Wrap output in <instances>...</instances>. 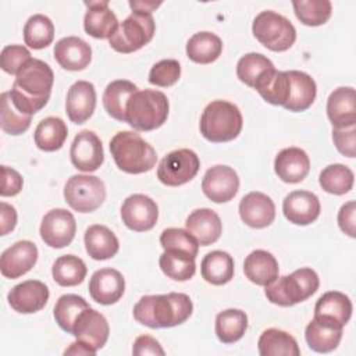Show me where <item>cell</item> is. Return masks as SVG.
<instances>
[{
  "mask_svg": "<svg viewBox=\"0 0 356 356\" xmlns=\"http://www.w3.org/2000/svg\"><path fill=\"white\" fill-rule=\"evenodd\" d=\"M222 51L221 39L213 32H197L186 43V56L197 64H210L216 61Z\"/></svg>",
  "mask_w": 356,
  "mask_h": 356,
  "instance_id": "d590c367",
  "label": "cell"
},
{
  "mask_svg": "<svg viewBox=\"0 0 356 356\" xmlns=\"http://www.w3.org/2000/svg\"><path fill=\"white\" fill-rule=\"evenodd\" d=\"M115 165L128 174L150 171L157 161L156 150L135 131H120L110 140Z\"/></svg>",
  "mask_w": 356,
  "mask_h": 356,
  "instance_id": "3957f363",
  "label": "cell"
},
{
  "mask_svg": "<svg viewBox=\"0 0 356 356\" xmlns=\"http://www.w3.org/2000/svg\"><path fill=\"white\" fill-rule=\"evenodd\" d=\"M64 199L72 210L92 213L106 200L104 182L95 175H72L64 186Z\"/></svg>",
  "mask_w": 356,
  "mask_h": 356,
  "instance_id": "9c48e42d",
  "label": "cell"
},
{
  "mask_svg": "<svg viewBox=\"0 0 356 356\" xmlns=\"http://www.w3.org/2000/svg\"><path fill=\"white\" fill-rule=\"evenodd\" d=\"M54 58L67 71H82L92 60L90 46L78 36H67L54 44Z\"/></svg>",
  "mask_w": 356,
  "mask_h": 356,
  "instance_id": "cb8c5ba5",
  "label": "cell"
},
{
  "mask_svg": "<svg viewBox=\"0 0 356 356\" xmlns=\"http://www.w3.org/2000/svg\"><path fill=\"white\" fill-rule=\"evenodd\" d=\"M17 225V211L15 209L6 203H0V235H7L11 232Z\"/></svg>",
  "mask_w": 356,
  "mask_h": 356,
  "instance_id": "11a10c76",
  "label": "cell"
},
{
  "mask_svg": "<svg viewBox=\"0 0 356 356\" xmlns=\"http://www.w3.org/2000/svg\"><path fill=\"white\" fill-rule=\"evenodd\" d=\"M352 316V302L349 296L338 291H330L323 293L316 306L314 317L325 318L332 323L345 327Z\"/></svg>",
  "mask_w": 356,
  "mask_h": 356,
  "instance_id": "1f68e13d",
  "label": "cell"
},
{
  "mask_svg": "<svg viewBox=\"0 0 356 356\" xmlns=\"http://www.w3.org/2000/svg\"><path fill=\"white\" fill-rule=\"evenodd\" d=\"M274 171L286 184L302 182L310 171V159L300 147L282 149L274 160Z\"/></svg>",
  "mask_w": 356,
  "mask_h": 356,
  "instance_id": "603a6c76",
  "label": "cell"
},
{
  "mask_svg": "<svg viewBox=\"0 0 356 356\" xmlns=\"http://www.w3.org/2000/svg\"><path fill=\"white\" fill-rule=\"evenodd\" d=\"M53 83L54 74L50 65L39 58H31L19 68L8 90L11 103L19 113L32 117L47 104Z\"/></svg>",
  "mask_w": 356,
  "mask_h": 356,
  "instance_id": "6da1fadb",
  "label": "cell"
},
{
  "mask_svg": "<svg viewBox=\"0 0 356 356\" xmlns=\"http://www.w3.org/2000/svg\"><path fill=\"white\" fill-rule=\"evenodd\" d=\"M29 50L22 44H8L1 50L0 67L10 75H17L19 68L31 60Z\"/></svg>",
  "mask_w": 356,
  "mask_h": 356,
  "instance_id": "681fc988",
  "label": "cell"
},
{
  "mask_svg": "<svg viewBox=\"0 0 356 356\" xmlns=\"http://www.w3.org/2000/svg\"><path fill=\"white\" fill-rule=\"evenodd\" d=\"M88 11L83 17V29L96 39H110L118 28V19L107 0L85 1Z\"/></svg>",
  "mask_w": 356,
  "mask_h": 356,
  "instance_id": "7402d4cb",
  "label": "cell"
},
{
  "mask_svg": "<svg viewBox=\"0 0 356 356\" xmlns=\"http://www.w3.org/2000/svg\"><path fill=\"white\" fill-rule=\"evenodd\" d=\"M292 7L296 18L307 26L324 25L332 13V4L328 0H295Z\"/></svg>",
  "mask_w": 356,
  "mask_h": 356,
  "instance_id": "7bdbcfd3",
  "label": "cell"
},
{
  "mask_svg": "<svg viewBox=\"0 0 356 356\" xmlns=\"http://www.w3.org/2000/svg\"><path fill=\"white\" fill-rule=\"evenodd\" d=\"M168 110V99L163 92L138 90L127 103V122L136 131H153L167 121Z\"/></svg>",
  "mask_w": 356,
  "mask_h": 356,
  "instance_id": "5b68a950",
  "label": "cell"
},
{
  "mask_svg": "<svg viewBox=\"0 0 356 356\" xmlns=\"http://www.w3.org/2000/svg\"><path fill=\"white\" fill-rule=\"evenodd\" d=\"M138 92V86L127 79L110 82L103 93V106L110 117L127 122V103Z\"/></svg>",
  "mask_w": 356,
  "mask_h": 356,
  "instance_id": "d6a6232c",
  "label": "cell"
},
{
  "mask_svg": "<svg viewBox=\"0 0 356 356\" xmlns=\"http://www.w3.org/2000/svg\"><path fill=\"white\" fill-rule=\"evenodd\" d=\"M200 168L197 154L191 149H178L163 157L157 167V178L167 186H181L192 181Z\"/></svg>",
  "mask_w": 356,
  "mask_h": 356,
  "instance_id": "30bf717a",
  "label": "cell"
},
{
  "mask_svg": "<svg viewBox=\"0 0 356 356\" xmlns=\"http://www.w3.org/2000/svg\"><path fill=\"white\" fill-rule=\"evenodd\" d=\"M132 11H140V13H149L152 14V11H154L159 6H161V1H129L128 3Z\"/></svg>",
  "mask_w": 356,
  "mask_h": 356,
  "instance_id": "6f0895ef",
  "label": "cell"
},
{
  "mask_svg": "<svg viewBox=\"0 0 356 356\" xmlns=\"http://www.w3.org/2000/svg\"><path fill=\"white\" fill-rule=\"evenodd\" d=\"M88 268L83 260L74 254H64L56 259L51 267L53 280L61 286L79 285L86 277Z\"/></svg>",
  "mask_w": 356,
  "mask_h": 356,
  "instance_id": "ab89813d",
  "label": "cell"
},
{
  "mask_svg": "<svg viewBox=\"0 0 356 356\" xmlns=\"http://www.w3.org/2000/svg\"><path fill=\"white\" fill-rule=\"evenodd\" d=\"M185 227L200 246H209L217 242L222 232V224L218 214L207 207L193 210L188 216Z\"/></svg>",
  "mask_w": 356,
  "mask_h": 356,
  "instance_id": "484cf974",
  "label": "cell"
},
{
  "mask_svg": "<svg viewBox=\"0 0 356 356\" xmlns=\"http://www.w3.org/2000/svg\"><path fill=\"white\" fill-rule=\"evenodd\" d=\"M54 39V25L43 14H33L24 25V40L31 49L40 50L47 47Z\"/></svg>",
  "mask_w": 356,
  "mask_h": 356,
  "instance_id": "60d3db41",
  "label": "cell"
},
{
  "mask_svg": "<svg viewBox=\"0 0 356 356\" xmlns=\"http://www.w3.org/2000/svg\"><path fill=\"white\" fill-rule=\"evenodd\" d=\"M200 273L206 282L224 285L234 278V259L222 250L209 252L202 260Z\"/></svg>",
  "mask_w": 356,
  "mask_h": 356,
  "instance_id": "836d02e7",
  "label": "cell"
},
{
  "mask_svg": "<svg viewBox=\"0 0 356 356\" xmlns=\"http://www.w3.org/2000/svg\"><path fill=\"white\" fill-rule=\"evenodd\" d=\"M332 140L337 150L346 156L355 157L356 154V125L332 128Z\"/></svg>",
  "mask_w": 356,
  "mask_h": 356,
  "instance_id": "f907efd6",
  "label": "cell"
},
{
  "mask_svg": "<svg viewBox=\"0 0 356 356\" xmlns=\"http://www.w3.org/2000/svg\"><path fill=\"white\" fill-rule=\"evenodd\" d=\"M50 292L44 282L38 280H26L11 288L7 295L8 305L21 314H32L42 310Z\"/></svg>",
  "mask_w": 356,
  "mask_h": 356,
  "instance_id": "2e32d148",
  "label": "cell"
},
{
  "mask_svg": "<svg viewBox=\"0 0 356 356\" xmlns=\"http://www.w3.org/2000/svg\"><path fill=\"white\" fill-rule=\"evenodd\" d=\"M342 330L343 327L337 323L314 317L305 330V338L312 350L317 353H328L339 345Z\"/></svg>",
  "mask_w": 356,
  "mask_h": 356,
  "instance_id": "4316f807",
  "label": "cell"
},
{
  "mask_svg": "<svg viewBox=\"0 0 356 356\" xmlns=\"http://www.w3.org/2000/svg\"><path fill=\"white\" fill-rule=\"evenodd\" d=\"M193 312V303L186 293L142 296L134 306V317L149 328H171L185 323Z\"/></svg>",
  "mask_w": 356,
  "mask_h": 356,
  "instance_id": "7a4b0ae2",
  "label": "cell"
},
{
  "mask_svg": "<svg viewBox=\"0 0 356 356\" xmlns=\"http://www.w3.org/2000/svg\"><path fill=\"white\" fill-rule=\"evenodd\" d=\"M86 307H89V305L82 296H78L74 293H65L60 296L54 305L53 314H54L56 323L63 331L71 334L72 325L76 317Z\"/></svg>",
  "mask_w": 356,
  "mask_h": 356,
  "instance_id": "ee69618b",
  "label": "cell"
},
{
  "mask_svg": "<svg viewBox=\"0 0 356 356\" xmlns=\"http://www.w3.org/2000/svg\"><path fill=\"white\" fill-rule=\"evenodd\" d=\"M121 218L129 229L135 232H145L156 225L159 207L152 197L143 193H134L122 202Z\"/></svg>",
  "mask_w": 356,
  "mask_h": 356,
  "instance_id": "7c38bea8",
  "label": "cell"
},
{
  "mask_svg": "<svg viewBox=\"0 0 356 356\" xmlns=\"http://www.w3.org/2000/svg\"><path fill=\"white\" fill-rule=\"evenodd\" d=\"M68 136V128L65 122L58 117L43 118L33 134L35 145L43 152H56L63 147Z\"/></svg>",
  "mask_w": 356,
  "mask_h": 356,
  "instance_id": "8d00e7d4",
  "label": "cell"
},
{
  "mask_svg": "<svg viewBox=\"0 0 356 356\" xmlns=\"http://www.w3.org/2000/svg\"><path fill=\"white\" fill-rule=\"evenodd\" d=\"M160 243L164 250H179L193 257L197 256L199 243L197 241L182 228H167L160 235Z\"/></svg>",
  "mask_w": 356,
  "mask_h": 356,
  "instance_id": "7dc6e473",
  "label": "cell"
},
{
  "mask_svg": "<svg viewBox=\"0 0 356 356\" xmlns=\"http://www.w3.org/2000/svg\"><path fill=\"white\" fill-rule=\"evenodd\" d=\"M243 118L238 108L227 100H213L209 103L200 117V134L213 143L234 140L242 131Z\"/></svg>",
  "mask_w": 356,
  "mask_h": 356,
  "instance_id": "277c9868",
  "label": "cell"
},
{
  "mask_svg": "<svg viewBox=\"0 0 356 356\" xmlns=\"http://www.w3.org/2000/svg\"><path fill=\"white\" fill-rule=\"evenodd\" d=\"M288 75L291 79V92L284 108L293 113L307 110L314 103L317 95V86L314 79L309 74L296 70L288 71Z\"/></svg>",
  "mask_w": 356,
  "mask_h": 356,
  "instance_id": "4dcf8cb0",
  "label": "cell"
},
{
  "mask_svg": "<svg viewBox=\"0 0 356 356\" xmlns=\"http://www.w3.org/2000/svg\"><path fill=\"white\" fill-rule=\"evenodd\" d=\"M355 175L353 171L343 164H330L327 165L318 177L320 186L331 195H345L353 188Z\"/></svg>",
  "mask_w": 356,
  "mask_h": 356,
  "instance_id": "b9f144b4",
  "label": "cell"
},
{
  "mask_svg": "<svg viewBox=\"0 0 356 356\" xmlns=\"http://www.w3.org/2000/svg\"><path fill=\"white\" fill-rule=\"evenodd\" d=\"M31 115L19 113L11 103L8 92L0 96V127L8 135H21L31 127Z\"/></svg>",
  "mask_w": 356,
  "mask_h": 356,
  "instance_id": "f6af8a7d",
  "label": "cell"
},
{
  "mask_svg": "<svg viewBox=\"0 0 356 356\" xmlns=\"http://www.w3.org/2000/svg\"><path fill=\"white\" fill-rule=\"evenodd\" d=\"M1 196H15L21 192L24 179L18 171H15L11 167L1 165Z\"/></svg>",
  "mask_w": 356,
  "mask_h": 356,
  "instance_id": "816d5d0a",
  "label": "cell"
},
{
  "mask_svg": "<svg viewBox=\"0 0 356 356\" xmlns=\"http://www.w3.org/2000/svg\"><path fill=\"white\" fill-rule=\"evenodd\" d=\"M257 349L261 356H299L300 349L296 339L286 331L268 328L261 332Z\"/></svg>",
  "mask_w": 356,
  "mask_h": 356,
  "instance_id": "e575fe53",
  "label": "cell"
},
{
  "mask_svg": "<svg viewBox=\"0 0 356 356\" xmlns=\"http://www.w3.org/2000/svg\"><path fill=\"white\" fill-rule=\"evenodd\" d=\"M253 88L267 103L284 107L291 92V79L288 71H277L275 68L264 71L257 78Z\"/></svg>",
  "mask_w": 356,
  "mask_h": 356,
  "instance_id": "83f0119b",
  "label": "cell"
},
{
  "mask_svg": "<svg viewBox=\"0 0 356 356\" xmlns=\"http://www.w3.org/2000/svg\"><path fill=\"white\" fill-rule=\"evenodd\" d=\"M39 232L47 246L61 249L72 242L76 232V221L71 211L53 209L43 216Z\"/></svg>",
  "mask_w": 356,
  "mask_h": 356,
  "instance_id": "8fae6325",
  "label": "cell"
},
{
  "mask_svg": "<svg viewBox=\"0 0 356 356\" xmlns=\"http://www.w3.org/2000/svg\"><path fill=\"white\" fill-rule=\"evenodd\" d=\"M71 334L78 341L83 342L85 345L97 352L106 345L110 334V327L106 317L89 306L82 310L76 317Z\"/></svg>",
  "mask_w": 356,
  "mask_h": 356,
  "instance_id": "9a60e30c",
  "label": "cell"
},
{
  "mask_svg": "<svg viewBox=\"0 0 356 356\" xmlns=\"http://www.w3.org/2000/svg\"><path fill=\"white\" fill-rule=\"evenodd\" d=\"M132 353L135 356H143V355H159L163 356L165 352L159 343V341L150 335H140L135 339L132 346Z\"/></svg>",
  "mask_w": 356,
  "mask_h": 356,
  "instance_id": "db71d44e",
  "label": "cell"
},
{
  "mask_svg": "<svg viewBox=\"0 0 356 356\" xmlns=\"http://www.w3.org/2000/svg\"><path fill=\"white\" fill-rule=\"evenodd\" d=\"M320 200L309 191H293L282 202L285 218L295 225H309L320 216Z\"/></svg>",
  "mask_w": 356,
  "mask_h": 356,
  "instance_id": "d6986e66",
  "label": "cell"
},
{
  "mask_svg": "<svg viewBox=\"0 0 356 356\" xmlns=\"http://www.w3.org/2000/svg\"><path fill=\"white\" fill-rule=\"evenodd\" d=\"M70 159L72 165L79 171H96L104 161V152L100 138L89 129L78 132L71 143Z\"/></svg>",
  "mask_w": 356,
  "mask_h": 356,
  "instance_id": "4fadbf2b",
  "label": "cell"
},
{
  "mask_svg": "<svg viewBox=\"0 0 356 356\" xmlns=\"http://www.w3.org/2000/svg\"><path fill=\"white\" fill-rule=\"evenodd\" d=\"M318 285L317 273L309 267H302L289 275L277 277L266 285V296L274 305L289 307L309 299L318 289Z\"/></svg>",
  "mask_w": 356,
  "mask_h": 356,
  "instance_id": "8992f818",
  "label": "cell"
},
{
  "mask_svg": "<svg viewBox=\"0 0 356 356\" xmlns=\"http://www.w3.org/2000/svg\"><path fill=\"white\" fill-rule=\"evenodd\" d=\"M355 214H356V203L353 200H349L345 204H342L338 211V225L341 231L349 235L350 238L356 236Z\"/></svg>",
  "mask_w": 356,
  "mask_h": 356,
  "instance_id": "f5cc1de1",
  "label": "cell"
},
{
  "mask_svg": "<svg viewBox=\"0 0 356 356\" xmlns=\"http://www.w3.org/2000/svg\"><path fill=\"white\" fill-rule=\"evenodd\" d=\"M216 335L222 343L239 341L248 330V316L239 309H227L216 317Z\"/></svg>",
  "mask_w": 356,
  "mask_h": 356,
  "instance_id": "74e56055",
  "label": "cell"
},
{
  "mask_svg": "<svg viewBox=\"0 0 356 356\" xmlns=\"http://www.w3.org/2000/svg\"><path fill=\"white\" fill-rule=\"evenodd\" d=\"M96 107V90L95 85L89 81L74 82L65 99V113L74 124L86 122Z\"/></svg>",
  "mask_w": 356,
  "mask_h": 356,
  "instance_id": "44dd1931",
  "label": "cell"
},
{
  "mask_svg": "<svg viewBox=\"0 0 356 356\" xmlns=\"http://www.w3.org/2000/svg\"><path fill=\"white\" fill-rule=\"evenodd\" d=\"M243 273L250 282L266 286L278 277V261L270 252L257 249L246 256Z\"/></svg>",
  "mask_w": 356,
  "mask_h": 356,
  "instance_id": "f1b7e54d",
  "label": "cell"
},
{
  "mask_svg": "<svg viewBox=\"0 0 356 356\" xmlns=\"http://www.w3.org/2000/svg\"><path fill=\"white\" fill-rule=\"evenodd\" d=\"M125 291V280L115 268H100L95 271L89 281L90 298L104 306L117 303Z\"/></svg>",
  "mask_w": 356,
  "mask_h": 356,
  "instance_id": "ac0fdd59",
  "label": "cell"
},
{
  "mask_svg": "<svg viewBox=\"0 0 356 356\" xmlns=\"http://www.w3.org/2000/svg\"><path fill=\"white\" fill-rule=\"evenodd\" d=\"M239 216L250 228H266L275 218V204L263 192H249L239 202Z\"/></svg>",
  "mask_w": 356,
  "mask_h": 356,
  "instance_id": "ffe728a7",
  "label": "cell"
},
{
  "mask_svg": "<svg viewBox=\"0 0 356 356\" xmlns=\"http://www.w3.org/2000/svg\"><path fill=\"white\" fill-rule=\"evenodd\" d=\"M271 68H274V64L266 56L260 53H246L238 60L236 76L241 82L253 88L257 78Z\"/></svg>",
  "mask_w": 356,
  "mask_h": 356,
  "instance_id": "bcb514c9",
  "label": "cell"
},
{
  "mask_svg": "<svg viewBox=\"0 0 356 356\" xmlns=\"http://www.w3.org/2000/svg\"><path fill=\"white\" fill-rule=\"evenodd\" d=\"M85 249L93 260H107L117 254L120 242L115 234L106 225L95 224L85 231Z\"/></svg>",
  "mask_w": 356,
  "mask_h": 356,
  "instance_id": "f546056e",
  "label": "cell"
},
{
  "mask_svg": "<svg viewBox=\"0 0 356 356\" xmlns=\"http://www.w3.org/2000/svg\"><path fill=\"white\" fill-rule=\"evenodd\" d=\"M252 32L271 51H285L296 40L293 24L286 17L271 10H264L256 15L252 24Z\"/></svg>",
  "mask_w": 356,
  "mask_h": 356,
  "instance_id": "52a82bcc",
  "label": "cell"
},
{
  "mask_svg": "<svg viewBox=\"0 0 356 356\" xmlns=\"http://www.w3.org/2000/svg\"><path fill=\"white\" fill-rule=\"evenodd\" d=\"M181 76V65L174 58H165L156 63L149 72V82L160 88H168L178 82Z\"/></svg>",
  "mask_w": 356,
  "mask_h": 356,
  "instance_id": "c3c4849f",
  "label": "cell"
},
{
  "mask_svg": "<svg viewBox=\"0 0 356 356\" xmlns=\"http://www.w3.org/2000/svg\"><path fill=\"white\" fill-rule=\"evenodd\" d=\"M193 256L179 250H164L159 259L161 271L174 281H188L195 275L196 263Z\"/></svg>",
  "mask_w": 356,
  "mask_h": 356,
  "instance_id": "f35d334b",
  "label": "cell"
},
{
  "mask_svg": "<svg viewBox=\"0 0 356 356\" xmlns=\"http://www.w3.org/2000/svg\"><path fill=\"white\" fill-rule=\"evenodd\" d=\"M202 191L214 203L229 202L239 191V177L228 165H214L206 171L202 179Z\"/></svg>",
  "mask_w": 356,
  "mask_h": 356,
  "instance_id": "5bb4252c",
  "label": "cell"
},
{
  "mask_svg": "<svg viewBox=\"0 0 356 356\" xmlns=\"http://www.w3.org/2000/svg\"><path fill=\"white\" fill-rule=\"evenodd\" d=\"M327 115L332 128L356 125V95L352 86H341L330 93Z\"/></svg>",
  "mask_w": 356,
  "mask_h": 356,
  "instance_id": "d4e9b609",
  "label": "cell"
},
{
  "mask_svg": "<svg viewBox=\"0 0 356 356\" xmlns=\"http://www.w3.org/2000/svg\"><path fill=\"white\" fill-rule=\"evenodd\" d=\"M156 24L149 13L132 11L108 39V44L118 53H134L147 44L154 35Z\"/></svg>",
  "mask_w": 356,
  "mask_h": 356,
  "instance_id": "ba28073f",
  "label": "cell"
},
{
  "mask_svg": "<svg viewBox=\"0 0 356 356\" xmlns=\"http://www.w3.org/2000/svg\"><path fill=\"white\" fill-rule=\"evenodd\" d=\"M38 248L31 241H18L7 248L0 257L3 277L14 280L26 274L38 261Z\"/></svg>",
  "mask_w": 356,
  "mask_h": 356,
  "instance_id": "e0dca14e",
  "label": "cell"
},
{
  "mask_svg": "<svg viewBox=\"0 0 356 356\" xmlns=\"http://www.w3.org/2000/svg\"><path fill=\"white\" fill-rule=\"evenodd\" d=\"M64 355H96V350H93L92 348H89L88 345H85L81 341H75L70 345V348H67L64 350Z\"/></svg>",
  "mask_w": 356,
  "mask_h": 356,
  "instance_id": "9f6ffc18",
  "label": "cell"
}]
</instances>
